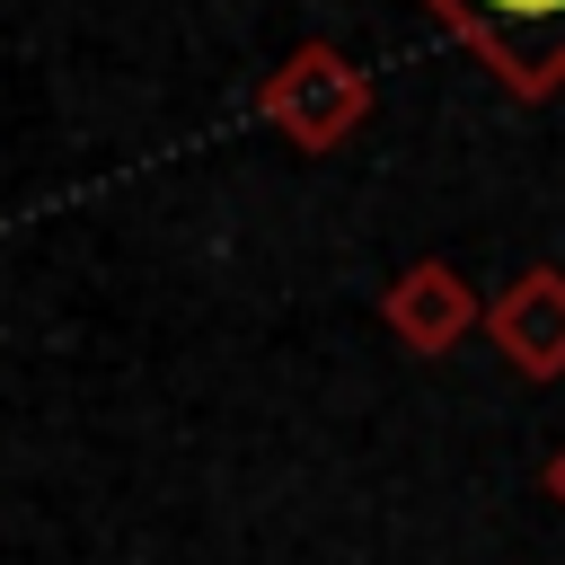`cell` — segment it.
Returning a JSON list of instances; mask_svg holds the SVG:
<instances>
[{
	"label": "cell",
	"instance_id": "obj_4",
	"mask_svg": "<svg viewBox=\"0 0 565 565\" xmlns=\"http://www.w3.org/2000/svg\"><path fill=\"white\" fill-rule=\"evenodd\" d=\"M486 335H494V353H503L521 380H565V274H556V265H521V274L494 291Z\"/></svg>",
	"mask_w": 565,
	"mask_h": 565
},
{
	"label": "cell",
	"instance_id": "obj_1",
	"mask_svg": "<svg viewBox=\"0 0 565 565\" xmlns=\"http://www.w3.org/2000/svg\"><path fill=\"white\" fill-rule=\"evenodd\" d=\"M256 115L291 141V150H309V159H327V150H344L362 124H371V71L353 62V53H335V44H291L265 79H256Z\"/></svg>",
	"mask_w": 565,
	"mask_h": 565
},
{
	"label": "cell",
	"instance_id": "obj_2",
	"mask_svg": "<svg viewBox=\"0 0 565 565\" xmlns=\"http://www.w3.org/2000/svg\"><path fill=\"white\" fill-rule=\"evenodd\" d=\"M486 71L503 97L539 106L565 88V0H424Z\"/></svg>",
	"mask_w": 565,
	"mask_h": 565
},
{
	"label": "cell",
	"instance_id": "obj_5",
	"mask_svg": "<svg viewBox=\"0 0 565 565\" xmlns=\"http://www.w3.org/2000/svg\"><path fill=\"white\" fill-rule=\"evenodd\" d=\"M547 503H565V450L547 459Z\"/></svg>",
	"mask_w": 565,
	"mask_h": 565
},
{
	"label": "cell",
	"instance_id": "obj_3",
	"mask_svg": "<svg viewBox=\"0 0 565 565\" xmlns=\"http://www.w3.org/2000/svg\"><path fill=\"white\" fill-rule=\"evenodd\" d=\"M380 318H388V335L406 344V353H424V362H441V353H459L468 335H477V291H468V274L459 265H441V256H424V265H406L388 291H380Z\"/></svg>",
	"mask_w": 565,
	"mask_h": 565
}]
</instances>
